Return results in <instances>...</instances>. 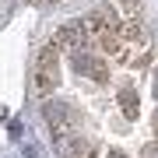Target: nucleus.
Instances as JSON below:
<instances>
[{
  "mask_svg": "<svg viewBox=\"0 0 158 158\" xmlns=\"http://www.w3.org/2000/svg\"><path fill=\"white\" fill-rule=\"evenodd\" d=\"M56 74H60V67H56V46H46L42 49V56H39V67H35V88H39V95H49L53 88H56Z\"/></svg>",
  "mask_w": 158,
  "mask_h": 158,
  "instance_id": "f257e3e1",
  "label": "nucleus"
},
{
  "mask_svg": "<svg viewBox=\"0 0 158 158\" xmlns=\"http://www.w3.org/2000/svg\"><path fill=\"white\" fill-rule=\"evenodd\" d=\"M56 49H67V53L85 49V25L74 21V25H67V28H60V35H56Z\"/></svg>",
  "mask_w": 158,
  "mask_h": 158,
  "instance_id": "f03ea898",
  "label": "nucleus"
},
{
  "mask_svg": "<svg viewBox=\"0 0 158 158\" xmlns=\"http://www.w3.org/2000/svg\"><path fill=\"white\" fill-rule=\"evenodd\" d=\"M25 155H28V158H42V155H39V151H35V148H32V144H28V148H25Z\"/></svg>",
  "mask_w": 158,
  "mask_h": 158,
  "instance_id": "7ed1b4c3",
  "label": "nucleus"
},
{
  "mask_svg": "<svg viewBox=\"0 0 158 158\" xmlns=\"http://www.w3.org/2000/svg\"><path fill=\"white\" fill-rule=\"evenodd\" d=\"M113 158H123V155H113Z\"/></svg>",
  "mask_w": 158,
  "mask_h": 158,
  "instance_id": "20e7f679",
  "label": "nucleus"
}]
</instances>
